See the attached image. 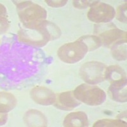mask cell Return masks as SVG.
<instances>
[{"label": "cell", "mask_w": 127, "mask_h": 127, "mask_svg": "<svg viewBox=\"0 0 127 127\" xmlns=\"http://www.w3.org/2000/svg\"><path fill=\"white\" fill-rule=\"evenodd\" d=\"M15 4H17V10L20 20L26 28L32 29L46 19V11L39 4L31 1H20Z\"/></svg>", "instance_id": "1"}, {"label": "cell", "mask_w": 127, "mask_h": 127, "mask_svg": "<svg viewBox=\"0 0 127 127\" xmlns=\"http://www.w3.org/2000/svg\"><path fill=\"white\" fill-rule=\"evenodd\" d=\"M76 98L85 104L91 106L101 105L106 99V94L97 86L81 84L73 91Z\"/></svg>", "instance_id": "2"}, {"label": "cell", "mask_w": 127, "mask_h": 127, "mask_svg": "<svg viewBox=\"0 0 127 127\" xmlns=\"http://www.w3.org/2000/svg\"><path fill=\"white\" fill-rule=\"evenodd\" d=\"M88 52L87 46L77 39L61 46L57 51V55L65 63L74 64L82 60Z\"/></svg>", "instance_id": "3"}, {"label": "cell", "mask_w": 127, "mask_h": 127, "mask_svg": "<svg viewBox=\"0 0 127 127\" xmlns=\"http://www.w3.org/2000/svg\"><path fill=\"white\" fill-rule=\"evenodd\" d=\"M18 38L20 42L36 47H42L52 40L50 35L39 25L34 29H21L18 32Z\"/></svg>", "instance_id": "4"}, {"label": "cell", "mask_w": 127, "mask_h": 127, "mask_svg": "<svg viewBox=\"0 0 127 127\" xmlns=\"http://www.w3.org/2000/svg\"><path fill=\"white\" fill-rule=\"evenodd\" d=\"M106 65L102 62L90 61L86 62L79 69V75L87 83L95 85L105 79V72Z\"/></svg>", "instance_id": "5"}, {"label": "cell", "mask_w": 127, "mask_h": 127, "mask_svg": "<svg viewBox=\"0 0 127 127\" xmlns=\"http://www.w3.org/2000/svg\"><path fill=\"white\" fill-rule=\"evenodd\" d=\"M94 32L98 35L102 44L109 47L116 42L127 39V32L118 29L112 23L95 25Z\"/></svg>", "instance_id": "6"}, {"label": "cell", "mask_w": 127, "mask_h": 127, "mask_svg": "<svg viewBox=\"0 0 127 127\" xmlns=\"http://www.w3.org/2000/svg\"><path fill=\"white\" fill-rule=\"evenodd\" d=\"M115 15L114 7L98 1L90 7L87 17L90 21L95 23H107L114 19Z\"/></svg>", "instance_id": "7"}, {"label": "cell", "mask_w": 127, "mask_h": 127, "mask_svg": "<svg viewBox=\"0 0 127 127\" xmlns=\"http://www.w3.org/2000/svg\"><path fill=\"white\" fill-rule=\"evenodd\" d=\"M31 97L37 104L42 105H50L55 104L57 95L50 89L45 87L37 86L32 88Z\"/></svg>", "instance_id": "8"}, {"label": "cell", "mask_w": 127, "mask_h": 127, "mask_svg": "<svg viewBox=\"0 0 127 127\" xmlns=\"http://www.w3.org/2000/svg\"><path fill=\"white\" fill-rule=\"evenodd\" d=\"M54 104L61 110L71 111L79 106L81 103L75 97L73 91H67L58 94Z\"/></svg>", "instance_id": "9"}, {"label": "cell", "mask_w": 127, "mask_h": 127, "mask_svg": "<svg viewBox=\"0 0 127 127\" xmlns=\"http://www.w3.org/2000/svg\"><path fill=\"white\" fill-rule=\"evenodd\" d=\"M88 124V116L83 111H76L67 114L63 121V126L65 127H86Z\"/></svg>", "instance_id": "10"}, {"label": "cell", "mask_w": 127, "mask_h": 127, "mask_svg": "<svg viewBox=\"0 0 127 127\" xmlns=\"http://www.w3.org/2000/svg\"><path fill=\"white\" fill-rule=\"evenodd\" d=\"M108 91L113 100L118 102H126L127 101V79L111 83Z\"/></svg>", "instance_id": "11"}, {"label": "cell", "mask_w": 127, "mask_h": 127, "mask_svg": "<svg viewBox=\"0 0 127 127\" xmlns=\"http://www.w3.org/2000/svg\"><path fill=\"white\" fill-rule=\"evenodd\" d=\"M24 121L28 127H42L47 126V120L45 116L36 109L28 111L24 116Z\"/></svg>", "instance_id": "12"}, {"label": "cell", "mask_w": 127, "mask_h": 127, "mask_svg": "<svg viewBox=\"0 0 127 127\" xmlns=\"http://www.w3.org/2000/svg\"><path fill=\"white\" fill-rule=\"evenodd\" d=\"M105 79L111 83L127 79V74L124 70L118 65L107 67L105 72Z\"/></svg>", "instance_id": "13"}, {"label": "cell", "mask_w": 127, "mask_h": 127, "mask_svg": "<svg viewBox=\"0 0 127 127\" xmlns=\"http://www.w3.org/2000/svg\"><path fill=\"white\" fill-rule=\"evenodd\" d=\"M17 99L13 94L2 92L0 94V111L6 113L12 111L17 105Z\"/></svg>", "instance_id": "14"}, {"label": "cell", "mask_w": 127, "mask_h": 127, "mask_svg": "<svg viewBox=\"0 0 127 127\" xmlns=\"http://www.w3.org/2000/svg\"><path fill=\"white\" fill-rule=\"evenodd\" d=\"M111 47V54L116 60L125 61L127 59V39L116 42Z\"/></svg>", "instance_id": "15"}, {"label": "cell", "mask_w": 127, "mask_h": 127, "mask_svg": "<svg viewBox=\"0 0 127 127\" xmlns=\"http://www.w3.org/2000/svg\"><path fill=\"white\" fill-rule=\"evenodd\" d=\"M78 40L83 43L88 48V51H93L97 49L102 45L100 39L98 36L94 35H85L81 36Z\"/></svg>", "instance_id": "16"}, {"label": "cell", "mask_w": 127, "mask_h": 127, "mask_svg": "<svg viewBox=\"0 0 127 127\" xmlns=\"http://www.w3.org/2000/svg\"><path fill=\"white\" fill-rule=\"evenodd\" d=\"M127 126L125 121L121 119H102L96 121L93 125L94 127H126Z\"/></svg>", "instance_id": "17"}, {"label": "cell", "mask_w": 127, "mask_h": 127, "mask_svg": "<svg viewBox=\"0 0 127 127\" xmlns=\"http://www.w3.org/2000/svg\"><path fill=\"white\" fill-rule=\"evenodd\" d=\"M6 13V8L2 5V4H1V33L6 31L8 28V20Z\"/></svg>", "instance_id": "18"}, {"label": "cell", "mask_w": 127, "mask_h": 127, "mask_svg": "<svg viewBox=\"0 0 127 127\" xmlns=\"http://www.w3.org/2000/svg\"><path fill=\"white\" fill-rule=\"evenodd\" d=\"M127 3L121 4L117 8L116 12V19L118 20L123 23H127Z\"/></svg>", "instance_id": "19"}, {"label": "cell", "mask_w": 127, "mask_h": 127, "mask_svg": "<svg viewBox=\"0 0 127 127\" xmlns=\"http://www.w3.org/2000/svg\"><path fill=\"white\" fill-rule=\"evenodd\" d=\"M98 1H83V0H81V1H72V4L76 8L79 9H84L87 8V7L90 6L91 7L94 4L97 3Z\"/></svg>", "instance_id": "20"}, {"label": "cell", "mask_w": 127, "mask_h": 127, "mask_svg": "<svg viewBox=\"0 0 127 127\" xmlns=\"http://www.w3.org/2000/svg\"><path fill=\"white\" fill-rule=\"evenodd\" d=\"M48 6L53 8H59L64 6L67 3V0H54V1H45Z\"/></svg>", "instance_id": "21"}, {"label": "cell", "mask_w": 127, "mask_h": 127, "mask_svg": "<svg viewBox=\"0 0 127 127\" xmlns=\"http://www.w3.org/2000/svg\"><path fill=\"white\" fill-rule=\"evenodd\" d=\"M8 119V114L4 113H1V125H3L6 123Z\"/></svg>", "instance_id": "22"}]
</instances>
